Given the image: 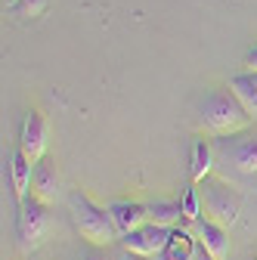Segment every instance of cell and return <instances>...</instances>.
<instances>
[{
    "mask_svg": "<svg viewBox=\"0 0 257 260\" xmlns=\"http://www.w3.org/2000/svg\"><path fill=\"white\" fill-rule=\"evenodd\" d=\"M199 115H202V124L208 134L214 137H233V134H242L248 127L251 115L245 112V106L236 100V93L227 87V90H211L202 106H199Z\"/></svg>",
    "mask_w": 257,
    "mask_h": 260,
    "instance_id": "obj_1",
    "label": "cell"
},
{
    "mask_svg": "<svg viewBox=\"0 0 257 260\" xmlns=\"http://www.w3.org/2000/svg\"><path fill=\"white\" fill-rule=\"evenodd\" d=\"M72 220H75L78 236L84 242H90L93 248H106L118 239V230H115V220H112L109 208L93 205L81 192L72 195Z\"/></svg>",
    "mask_w": 257,
    "mask_h": 260,
    "instance_id": "obj_2",
    "label": "cell"
},
{
    "mask_svg": "<svg viewBox=\"0 0 257 260\" xmlns=\"http://www.w3.org/2000/svg\"><path fill=\"white\" fill-rule=\"evenodd\" d=\"M239 211H242V199L233 192V186L220 180H205V217L223 226H233L239 220Z\"/></svg>",
    "mask_w": 257,
    "mask_h": 260,
    "instance_id": "obj_3",
    "label": "cell"
},
{
    "mask_svg": "<svg viewBox=\"0 0 257 260\" xmlns=\"http://www.w3.org/2000/svg\"><path fill=\"white\" fill-rule=\"evenodd\" d=\"M171 226H158V223H143L140 230H134V233H124V236H118V242H121V248L124 251H134V254H143V257H158L165 251V245H168V239H171Z\"/></svg>",
    "mask_w": 257,
    "mask_h": 260,
    "instance_id": "obj_4",
    "label": "cell"
},
{
    "mask_svg": "<svg viewBox=\"0 0 257 260\" xmlns=\"http://www.w3.org/2000/svg\"><path fill=\"white\" fill-rule=\"evenodd\" d=\"M44 236H47V205L31 195L19 208V239L25 248H38Z\"/></svg>",
    "mask_w": 257,
    "mask_h": 260,
    "instance_id": "obj_5",
    "label": "cell"
},
{
    "mask_svg": "<svg viewBox=\"0 0 257 260\" xmlns=\"http://www.w3.org/2000/svg\"><path fill=\"white\" fill-rule=\"evenodd\" d=\"M196 236L208 260H227L230 257V226H223L211 217L196 220Z\"/></svg>",
    "mask_w": 257,
    "mask_h": 260,
    "instance_id": "obj_6",
    "label": "cell"
},
{
    "mask_svg": "<svg viewBox=\"0 0 257 260\" xmlns=\"http://www.w3.org/2000/svg\"><path fill=\"white\" fill-rule=\"evenodd\" d=\"M47 140H50V124L41 112H28L25 124H22V137H19V149L31 158V161H41L47 152Z\"/></svg>",
    "mask_w": 257,
    "mask_h": 260,
    "instance_id": "obj_7",
    "label": "cell"
},
{
    "mask_svg": "<svg viewBox=\"0 0 257 260\" xmlns=\"http://www.w3.org/2000/svg\"><path fill=\"white\" fill-rule=\"evenodd\" d=\"M223 152L242 174H257V137H248L245 130L233 137H223Z\"/></svg>",
    "mask_w": 257,
    "mask_h": 260,
    "instance_id": "obj_8",
    "label": "cell"
},
{
    "mask_svg": "<svg viewBox=\"0 0 257 260\" xmlns=\"http://www.w3.org/2000/svg\"><path fill=\"white\" fill-rule=\"evenodd\" d=\"M109 214H112V220H115L118 236L134 233V230H140L143 223H149V211H146V205H140V202H112V205H109Z\"/></svg>",
    "mask_w": 257,
    "mask_h": 260,
    "instance_id": "obj_9",
    "label": "cell"
},
{
    "mask_svg": "<svg viewBox=\"0 0 257 260\" xmlns=\"http://www.w3.org/2000/svg\"><path fill=\"white\" fill-rule=\"evenodd\" d=\"M31 195H35L38 202H44L47 208L56 202L59 195V174L56 168L50 165V161H35V177H31Z\"/></svg>",
    "mask_w": 257,
    "mask_h": 260,
    "instance_id": "obj_10",
    "label": "cell"
},
{
    "mask_svg": "<svg viewBox=\"0 0 257 260\" xmlns=\"http://www.w3.org/2000/svg\"><path fill=\"white\" fill-rule=\"evenodd\" d=\"M10 177H13V192H16V199L25 202V199H28V189H31V177H35V161H31L22 149L13 152Z\"/></svg>",
    "mask_w": 257,
    "mask_h": 260,
    "instance_id": "obj_11",
    "label": "cell"
},
{
    "mask_svg": "<svg viewBox=\"0 0 257 260\" xmlns=\"http://www.w3.org/2000/svg\"><path fill=\"white\" fill-rule=\"evenodd\" d=\"M196 245H199V236H192L189 230H177V226H174L165 251L158 257H162V260H192V257H196Z\"/></svg>",
    "mask_w": 257,
    "mask_h": 260,
    "instance_id": "obj_12",
    "label": "cell"
},
{
    "mask_svg": "<svg viewBox=\"0 0 257 260\" xmlns=\"http://www.w3.org/2000/svg\"><path fill=\"white\" fill-rule=\"evenodd\" d=\"M211 171H214V149H211L208 140H196V143H192V161H189L192 183H196V186L205 183L211 177Z\"/></svg>",
    "mask_w": 257,
    "mask_h": 260,
    "instance_id": "obj_13",
    "label": "cell"
},
{
    "mask_svg": "<svg viewBox=\"0 0 257 260\" xmlns=\"http://www.w3.org/2000/svg\"><path fill=\"white\" fill-rule=\"evenodd\" d=\"M230 90L236 93V100L245 106V112L251 118H257V72H245L230 78Z\"/></svg>",
    "mask_w": 257,
    "mask_h": 260,
    "instance_id": "obj_14",
    "label": "cell"
},
{
    "mask_svg": "<svg viewBox=\"0 0 257 260\" xmlns=\"http://www.w3.org/2000/svg\"><path fill=\"white\" fill-rule=\"evenodd\" d=\"M146 211H149V220H152V223H158V226H171V230H174L180 220H186L180 202H149Z\"/></svg>",
    "mask_w": 257,
    "mask_h": 260,
    "instance_id": "obj_15",
    "label": "cell"
},
{
    "mask_svg": "<svg viewBox=\"0 0 257 260\" xmlns=\"http://www.w3.org/2000/svg\"><path fill=\"white\" fill-rule=\"evenodd\" d=\"M180 205H183V217H186L189 223L202 220V199H199V189H196V183H192V186H189V189L183 192Z\"/></svg>",
    "mask_w": 257,
    "mask_h": 260,
    "instance_id": "obj_16",
    "label": "cell"
},
{
    "mask_svg": "<svg viewBox=\"0 0 257 260\" xmlns=\"http://www.w3.org/2000/svg\"><path fill=\"white\" fill-rule=\"evenodd\" d=\"M44 7H47V0H19V13L22 16H38V13H44Z\"/></svg>",
    "mask_w": 257,
    "mask_h": 260,
    "instance_id": "obj_17",
    "label": "cell"
},
{
    "mask_svg": "<svg viewBox=\"0 0 257 260\" xmlns=\"http://www.w3.org/2000/svg\"><path fill=\"white\" fill-rule=\"evenodd\" d=\"M245 69H248V72H257V47L248 50V56H245Z\"/></svg>",
    "mask_w": 257,
    "mask_h": 260,
    "instance_id": "obj_18",
    "label": "cell"
},
{
    "mask_svg": "<svg viewBox=\"0 0 257 260\" xmlns=\"http://www.w3.org/2000/svg\"><path fill=\"white\" fill-rule=\"evenodd\" d=\"M118 260H152V257H143V254H134V251H124V248H121Z\"/></svg>",
    "mask_w": 257,
    "mask_h": 260,
    "instance_id": "obj_19",
    "label": "cell"
},
{
    "mask_svg": "<svg viewBox=\"0 0 257 260\" xmlns=\"http://www.w3.org/2000/svg\"><path fill=\"white\" fill-rule=\"evenodd\" d=\"M19 7V0H4V10H16Z\"/></svg>",
    "mask_w": 257,
    "mask_h": 260,
    "instance_id": "obj_20",
    "label": "cell"
},
{
    "mask_svg": "<svg viewBox=\"0 0 257 260\" xmlns=\"http://www.w3.org/2000/svg\"><path fill=\"white\" fill-rule=\"evenodd\" d=\"M84 260H100V257H96V254H90V257H84Z\"/></svg>",
    "mask_w": 257,
    "mask_h": 260,
    "instance_id": "obj_21",
    "label": "cell"
}]
</instances>
